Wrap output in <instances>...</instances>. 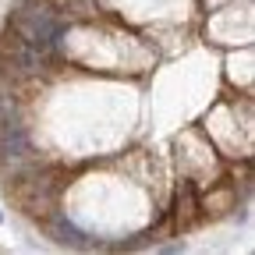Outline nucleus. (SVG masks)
Segmentation results:
<instances>
[{"label":"nucleus","instance_id":"obj_3","mask_svg":"<svg viewBox=\"0 0 255 255\" xmlns=\"http://www.w3.org/2000/svg\"><path fill=\"white\" fill-rule=\"evenodd\" d=\"M50 234H53L60 245H71V248H85V245H89L85 234H82L78 227H71L68 220H53V223H50Z\"/></svg>","mask_w":255,"mask_h":255},{"label":"nucleus","instance_id":"obj_2","mask_svg":"<svg viewBox=\"0 0 255 255\" xmlns=\"http://www.w3.org/2000/svg\"><path fill=\"white\" fill-rule=\"evenodd\" d=\"M43 57L36 46H28L14 28H7L0 36V71H11V75H36L43 68Z\"/></svg>","mask_w":255,"mask_h":255},{"label":"nucleus","instance_id":"obj_1","mask_svg":"<svg viewBox=\"0 0 255 255\" xmlns=\"http://www.w3.org/2000/svg\"><path fill=\"white\" fill-rule=\"evenodd\" d=\"M11 28L18 32L28 46H36L39 53L57 50L60 32H64L57 11L46 4V0H21V4L14 7V14H11Z\"/></svg>","mask_w":255,"mask_h":255}]
</instances>
